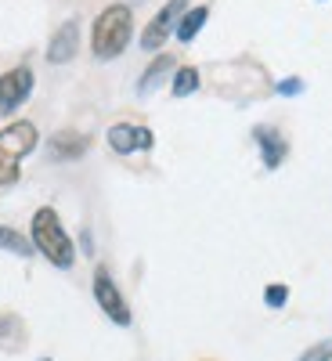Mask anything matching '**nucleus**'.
Masks as SVG:
<instances>
[{
  "label": "nucleus",
  "instance_id": "20e7f679",
  "mask_svg": "<svg viewBox=\"0 0 332 361\" xmlns=\"http://www.w3.org/2000/svg\"><path fill=\"white\" fill-rule=\"evenodd\" d=\"M188 11V0H166V4L152 15V22L145 25V33H141V47L145 51H159L173 33H177V22L180 15Z\"/></svg>",
  "mask_w": 332,
  "mask_h": 361
},
{
  "label": "nucleus",
  "instance_id": "1a4fd4ad",
  "mask_svg": "<svg viewBox=\"0 0 332 361\" xmlns=\"http://www.w3.org/2000/svg\"><path fill=\"white\" fill-rule=\"evenodd\" d=\"M76 51H80V22L69 18V22L58 25V33L47 44V62L51 66H66V62L76 58Z\"/></svg>",
  "mask_w": 332,
  "mask_h": 361
},
{
  "label": "nucleus",
  "instance_id": "f3484780",
  "mask_svg": "<svg viewBox=\"0 0 332 361\" xmlns=\"http://www.w3.org/2000/svg\"><path fill=\"white\" fill-rule=\"evenodd\" d=\"M275 90H278V94H285V98H293V94H300V90H304V80H300V76H289V80H282Z\"/></svg>",
  "mask_w": 332,
  "mask_h": 361
},
{
  "label": "nucleus",
  "instance_id": "7ed1b4c3",
  "mask_svg": "<svg viewBox=\"0 0 332 361\" xmlns=\"http://www.w3.org/2000/svg\"><path fill=\"white\" fill-rule=\"evenodd\" d=\"M40 145V130L29 119H15L0 130V188H8L22 173V159Z\"/></svg>",
  "mask_w": 332,
  "mask_h": 361
},
{
  "label": "nucleus",
  "instance_id": "0eeeda50",
  "mask_svg": "<svg viewBox=\"0 0 332 361\" xmlns=\"http://www.w3.org/2000/svg\"><path fill=\"white\" fill-rule=\"evenodd\" d=\"M105 141H109V148H112L116 156H130V152H148V148L156 145V134L148 130V127L116 123V127H109Z\"/></svg>",
  "mask_w": 332,
  "mask_h": 361
},
{
  "label": "nucleus",
  "instance_id": "6e6552de",
  "mask_svg": "<svg viewBox=\"0 0 332 361\" xmlns=\"http://www.w3.org/2000/svg\"><path fill=\"white\" fill-rule=\"evenodd\" d=\"M253 141H257V148H260V159H264L267 170H278V166L285 163V156H289V141L282 137L278 127H271V123L253 127Z\"/></svg>",
  "mask_w": 332,
  "mask_h": 361
},
{
  "label": "nucleus",
  "instance_id": "39448f33",
  "mask_svg": "<svg viewBox=\"0 0 332 361\" xmlns=\"http://www.w3.org/2000/svg\"><path fill=\"white\" fill-rule=\"evenodd\" d=\"M33 69L29 66H15L8 73H0V116H11L15 109H22V102L33 94Z\"/></svg>",
  "mask_w": 332,
  "mask_h": 361
},
{
  "label": "nucleus",
  "instance_id": "ddd939ff",
  "mask_svg": "<svg viewBox=\"0 0 332 361\" xmlns=\"http://www.w3.org/2000/svg\"><path fill=\"white\" fill-rule=\"evenodd\" d=\"M199 90V69L195 66H180L173 69V83H170V94L173 98H188Z\"/></svg>",
  "mask_w": 332,
  "mask_h": 361
},
{
  "label": "nucleus",
  "instance_id": "4468645a",
  "mask_svg": "<svg viewBox=\"0 0 332 361\" xmlns=\"http://www.w3.org/2000/svg\"><path fill=\"white\" fill-rule=\"evenodd\" d=\"M0 250H8L15 257H29V253H33V238H25L22 231L0 224Z\"/></svg>",
  "mask_w": 332,
  "mask_h": 361
},
{
  "label": "nucleus",
  "instance_id": "f8f14e48",
  "mask_svg": "<svg viewBox=\"0 0 332 361\" xmlns=\"http://www.w3.org/2000/svg\"><path fill=\"white\" fill-rule=\"evenodd\" d=\"M206 18H209V8L206 4H195V8H188L185 15H180V22H177V40L180 44H192L199 33H202V25H206Z\"/></svg>",
  "mask_w": 332,
  "mask_h": 361
},
{
  "label": "nucleus",
  "instance_id": "f03ea898",
  "mask_svg": "<svg viewBox=\"0 0 332 361\" xmlns=\"http://www.w3.org/2000/svg\"><path fill=\"white\" fill-rule=\"evenodd\" d=\"M29 238H33V250H40V257H47L54 267L69 271L76 264V246H73L69 231L62 228V217H58L54 206H40L37 214H33Z\"/></svg>",
  "mask_w": 332,
  "mask_h": 361
},
{
  "label": "nucleus",
  "instance_id": "f257e3e1",
  "mask_svg": "<svg viewBox=\"0 0 332 361\" xmlns=\"http://www.w3.org/2000/svg\"><path fill=\"white\" fill-rule=\"evenodd\" d=\"M130 37H134V11L127 4H109L90 25V51H94L98 62H112L127 51Z\"/></svg>",
  "mask_w": 332,
  "mask_h": 361
},
{
  "label": "nucleus",
  "instance_id": "423d86ee",
  "mask_svg": "<svg viewBox=\"0 0 332 361\" xmlns=\"http://www.w3.org/2000/svg\"><path fill=\"white\" fill-rule=\"evenodd\" d=\"M94 300L116 325H130V307H127V300L119 293L109 267H94Z\"/></svg>",
  "mask_w": 332,
  "mask_h": 361
},
{
  "label": "nucleus",
  "instance_id": "dca6fc26",
  "mask_svg": "<svg viewBox=\"0 0 332 361\" xmlns=\"http://www.w3.org/2000/svg\"><path fill=\"white\" fill-rule=\"evenodd\" d=\"M296 361H332V340H321V343L307 347V350L300 354Z\"/></svg>",
  "mask_w": 332,
  "mask_h": 361
},
{
  "label": "nucleus",
  "instance_id": "9d476101",
  "mask_svg": "<svg viewBox=\"0 0 332 361\" xmlns=\"http://www.w3.org/2000/svg\"><path fill=\"white\" fill-rule=\"evenodd\" d=\"M87 148H90V137L80 134V130H58V134H51V141H47V152H51V159H58V163H69V159L87 156Z\"/></svg>",
  "mask_w": 332,
  "mask_h": 361
},
{
  "label": "nucleus",
  "instance_id": "2eb2a0df",
  "mask_svg": "<svg viewBox=\"0 0 332 361\" xmlns=\"http://www.w3.org/2000/svg\"><path fill=\"white\" fill-rule=\"evenodd\" d=\"M264 304H267V307H275V311H278V307H285V304H289V286L271 282V286L264 289Z\"/></svg>",
  "mask_w": 332,
  "mask_h": 361
},
{
  "label": "nucleus",
  "instance_id": "9b49d317",
  "mask_svg": "<svg viewBox=\"0 0 332 361\" xmlns=\"http://www.w3.org/2000/svg\"><path fill=\"white\" fill-rule=\"evenodd\" d=\"M166 73H173V54H156L152 66H148V69L141 73V80H137V94H141V98L152 94V90L166 80Z\"/></svg>",
  "mask_w": 332,
  "mask_h": 361
}]
</instances>
